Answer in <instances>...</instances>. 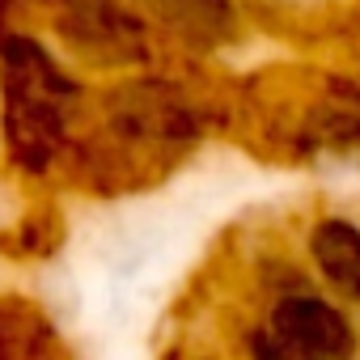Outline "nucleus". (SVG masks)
<instances>
[{
    "instance_id": "1",
    "label": "nucleus",
    "mask_w": 360,
    "mask_h": 360,
    "mask_svg": "<svg viewBox=\"0 0 360 360\" xmlns=\"http://www.w3.org/2000/svg\"><path fill=\"white\" fill-rule=\"evenodd\" d=\"M77 98V81L43 43L26 34L0 39V131L22 169L43 174L64 153Z\"/></svg>"
},
{
    "instance_id": "2",
    "label": "nucleus",
    "mask_w": 360,
    "mask_h": 360,
    "mask_svg": "<svg viewBox=\"0 0 360 360\" xmlns=\"http://www.w3.org/2000/svg\"><path fill=\"white\" fill-rule=\"evenodd\" d=\"M60 34L94 60H140L144 56V22L123 0H56Z\"/></svg>"
},
{
    "instance_id": "3",
    "label": "nucleus",
    "mask_w": 360,
    "mask_h": 360,
    "mask_svg": "<svg viewBox=\"0 0 360 360\" xmlns=\"http://www.w3.org/2000/svg\"><path fill=\"white\" fill-rule=\"evenodd\" d=\"M267 326L276 335H284L288 343H297L301 352L318 356V360H352L356 347H360L352 318L339 305H330V301H322L314 292H284V297H276Z\"/></svg>"
},
{
    "instance_id": "4",
    "label": "nucleus",
    "mask_w": 360,
    "mask_h": 360,
    "mask_svg": "<svg viewBox=\"0 0 360 360\" xmlns=\"http://www.w3.org/2000/svg\"><path fill=\"white\" fill-rule=\"evenodd\" d=\"M309 259L343 301H360V225L347 217H322L309 229Z\"/></svg>"
},
{
    "instance_id": "5",
    "label": "nucleus",
    "mask_w": 360,
    "mask_h": 360,
    "mask_svg": "<svg viewBox=\"0 0 360 360\" xmlns=\"http://www.w3.org/2000/svg\"><path fill=\"white\" fill-rule=\"evenodd\" d=\"M157 13L187 39H221L229 26L225 0H157Z\"/></svg>"
},
{
    "instance_id": "6",
    "label": "nucleus",
    "mask_w": 360,
    "mask_h": 360,
    "mask_svg": "<svg viewBox=\"0 0 360 360\" xmlns=\"http://www.w3.org/2000/svg\"><path fill=\"white\" fill-rule=\"evenodd\" d=\"M246 347H250V360H318V356L301 352L297 343H288L284 335H276L271 326L267 330H250L246 335Z\"/></svg>"
},
{
    "instance_id": "7",
    "label": "nucleus",
    "mask_w": 360,
    "mask_h": 360,
    "mask_svg": "<svg viewBox=\"0 0 360 360\" xmlns=\"http://www.w3.org/2000/svg\"><path fill=\"white\" fill-rule=\"evenodd\" d=\"M13 5H26V0H0V22L9 18V9H13Z\"/></svg>"
}]
</instances>
